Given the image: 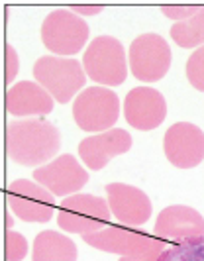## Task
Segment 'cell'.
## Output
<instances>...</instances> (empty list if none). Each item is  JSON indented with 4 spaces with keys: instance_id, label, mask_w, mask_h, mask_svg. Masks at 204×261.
<instances>
[{
    "instance_id": "cell-1",
    "label": "cell",
    "mask_w": 204,
    "mask_h": 261,
    "mask_svg": "<svg viewBox=\"0 0 204 261\" xmlns=\"http://www.w3.org/2000/svg\"><path fill=\"white\" fill-rule=\"evenodd\" d=\"M59 147L61 134L43 118L16 120L6 128V151L18 165L38 167L57 155Z\"/></svg>"
},
{
    "instance_id": "cell-2",
    "label": "cell",
    "mask_w": 204,
    "mask_h": 261,
    "mask_svg": "<svg viewBox=\"0 0 204 261\" xmlns=\"http://www.w3.org/2000/svg\"><path fill=\"white\" fill-rule=\"evenodd\" d=\"M83 69L87 77L104 87H118L126 81L128 63L124 45L112 36H98L89 43Z\"/></svg>"
},
{
    "instance_id": "cell-3",
    "label": "cell",
    "mask_w": 204,
    "mask_h": 261,
    "mask_svg": "<svg viewBox=\"0 0 204 261\" xmlns=\"http://www.w3.org/2000/svg\"><path fill=\"white\" fill-rule=\"evenodd\" d=\"M34 77L55 102L65 105L85 87L87 73L76 59L45 55L34 63Z\"/></svg>"
},
{
    "instance_id": "cell-4",
    "label": "cell",
    "mask_w": 204,
    "mask_h": 261,
    "mask_svg": "<svg viewBox=\"0 0 204 261\" xmlns=\"http://www.w3.org/2000/svg\"><path fill=\"white\" fill-rule=\"evenodd\" d=\"M110 214L112 212L108 200L87 193H79L63 198V202L59 204L57 224L65 232L87 236L106 228Z\"/></svg>"
},
{
    "instance_id": "cell-5",
    "label": "cell",
    "mask_w": 204,
    "mask_h": 261,
    "mask_svg": "<svg viewBox=\"0 0 204 261\" xmlns=\"http://www.w3.org/2000/svg\"><path fill=\"white\" fill-rule=\"evenodd\" d=\"M120 116V98L114 91L90 87L81 91V94L73 102V118L76 126L85 132H100L112 130Z\"/></svg>"
},
{
    "instance_id": "cell-6",
    "label": "cell",
    "mask_w": 204,
    "mask_h": 261,
    "mask_svg": "<svg viewBox=\"0 0 204 261\" xmlns=\"http://www.w3.org/2000/svg\"><path fill=\"white\" fill-rule=\"evenodd\" d=\"M89 39V24L71 10H53L41 24V41L57 55H75Z\"/></svg>"
},
{
    "instance_id": "cell-7",
    "label": "cell",
    "mask_w": 204,
    "mask_h": 261,
    "mask_svg": "<svg viewBox=\"0 0 204 261\" xmlns=\"http://www.w3.org/2000/svg\"><path fill=\"white\" fill-rule=\"evenodd\" d=\"M6 202L20 220L24 222H49L55 214L57 200L45 187L32 183L30 179H16L6 189Z\"/></svg>"
},
{
    "instance_id": "cell-8",
    "label": "cell",
    "mask_w": 204,
    "mask_h": 261,
    "mask_svg": "<svg viewBox=\"0 0 204 261\" xmlns=\"http://www.w3.org/2000/svg\"><path fill=\"white\" fill-rule=\"evenodd\" d=\"M171 67V47L159 34H141L130 45V69L143 83H155Z\"/></svg>"
},
{
    "instance_id": "cell-9",
    "label": "cell",
    "mask_w": 204,
    "mask_h": 261,
    "mask_svg": "<svg viewBox=\"0 0 204 261\" xmlns=\"http://www.w3.org/2000/svg\"><path fill=\"white\" fill-rule=\"evenodd\" d=\"M34 179L36 183L45 187L51 195L69 196L76 195V191L89 183V173L81 167L75 155L65 153L55 157L47 165L38 167L34 171Z\"/></svg>"
},
{
    "instance_id": "cell-10",
    "label": "cell",
    "mask_w": 204,
    "mask_h": 261,
    "mask_svg": "<svg viewBox=\"0 0 204 261\" xmlns=\"http://www.w3.org/2000/svg\"><path fill=\"white\" fill-rule=\"evenodd\" d=\"M167 159L178 169H192L204 159V132L191 122H177L165 132Z\"/></svg>"
},
{
    "instance_id": "cell-11",
    "label": "cell",
    "mask_w": 204,
    "mask_h": 261,
    "mask_svg": "<svg viewBox=\"0 0 204 261\" xmlns=\"http://www.w3.org/2000/svg\"><path fill=\"white\" fill-rule=\"evenodd\" d=\"M155 236L159 240H169L175 244H185V242L204 238L202 214L185 204L167 206L157 216Z\"/></svg>"
},
{
    "instance_id": "cell-12",
    "label": "cell",
    "mask_w": 204,
    "mask_h": 261,
    "mask_svg": "<svg viewBox=\"0 0 204 261\" xmlns=\"http://www.w3.org/2000/svg\"><path fill=\"white\" fill-rule=\"evenodd\" d=\"M124 116L136 130H155L167 116L165 96L149 87H136L126 94Z\"/></svg>"
},
{
    "instance_id": "cell-13",
    "label": "cell",
    "mask_w": 204,
    "mask_h": 261,
    "mask_svg": "<svg viewBox=\"0 0 204 261\" xmlns=\"http://www.w3.org/2000/svg\"><path fill=\"white\" fill-rule=\"evenodd\" d=\"M106 196H108L110 212L124 226H141L151 218V200L138 187L108 183Z\"/></svg>"
},
{
    "instance_id": "cell-14",
    "label": "cell",
    "mask_w": 204,
    "mask_h": 261,
    "mask_svg": "<svg viewBox=\"0 0 204 261\" xmlns=\"http://www.w3.org/2000/svg\"><path fill=\"white\" fill-rule=\"evenodd\" d=\"M83 240L90 248L128 257V255H136L143 249H147L151 244H155L157 236H149L141 230H128V228H120V226H106L94 234L83 236Z\"/></svg>"
},
{
    "instance_id": "cell-15",
    "label": "cell",
    "mask_w": 204,
    "mask_h": 261,
    "mask_svg": "<svg viewBox=\"0 0 204 261\" xmlns=\"http://www.w3.org/2000/svg\"><path fill=\"white\" fill-rule=\"evenodd\" d=\"M132 147V136L126 130L112 128L100 132L96 136H89L79 144V153L85 165L92 171H100L112 157L124 155Z\"/></svg>"
},
{
    "instance_id": "cell-16",
    "label": "cell",
    "mask_w": 204,
    "mask_h": 261,
    "mask_svg": "<svg viewBox=\"0 0 204 261\" xmlns=\"http://www.w3.org/2000/svg\"><path fill=\"white\" fill-rule=\"evenodd\" d=\"M53 96L39 83L20 81L6 91V112L16 118L47 116L53 110Z\"/></svg>"
},
{
    "instance_id": "cell-17",
    "label": "cell",
    "mask_w": 204,
    "mask_h": 261,
    "mask_svg": "<svg viewBox=\"0 0 204 261\" xmlns=\"http://www.w3.org/2000/svg\"><path fill=\"white\" fill-rule=\"evenodd\" d=\"M34 261H76V246L65 234L39 232L34 240Z\"/></svg>"
},
{
    "instance_id": "cell-18",
    "label": "cell",
    "mask_w": 204,
    "mask_h": 261,
    "mask_svg": "<svg viewBox=\"0 0 204 261\" xmlns=\"http://www.w3.org/2000/svg\"><path fill=\"white\" fill-rule=\"evenodd\" d=\"M171 38L175 39L178 47H202L204 45V6L185 22H177L171 26Z\"/></svg>"
},
{
    "instance_id": "cell-19",
    "label": "cell",
    "mask_w": 204,
    "mask_h": 261,
    "mask_svg": "<svg viewBox=\"0 0 204 261\" xmlns=\"http://www.w3.org/2000/svg\"><path fill=\"white\" fill-rule=\"evenodd\" d=\"M159 261H204V238L167 248Z\"/></svg>"
},
{
    "instance_id": "cell-20",
    "label": "cell",
    "mask_w": 204,
    "mask_h": 261,
    "mask_svg": "<svg viewBox=\"0 0 204 261\" xmlns=\"http://www.w3.org/2000/svg\"><path fill=\"white\" fill-rule=\"evenodd\" d=\"M187 79L196 91L204 92V45L187 59Z\"/></svg>"
},
{
    "instance_id": "cell-21",
    "label": "cell",
    "mask_w": 204,
    "mask_h": 261,
    "mask_svg": "<svg viewBox=\"0 0 204 261\" xmlns=\"http://www.w3.org/2000/svg\"><path fill=\"white\" fill-rule=\"evenodd\" d=\"M28 253V240L18 232L8 230L4 236V257L6 261H22Z\"/></svg>"
},
{
    "instance_id": "cell-22",
    "label": "cell",
    "mask_w": 204,
    "mask_h": 261,
    "mask_svg": "<svg viewBox=\"0 0 204 261\" xmlns=\"http://www.w3.org/2000/svg\"><path fill=\"white\" fill-rule=\"evenodd\" d=\"M159 8L167 18H173L177 22H185V20L192 18L194 14H198V10L202 6H198V4H161Z\"/></svg>"
},
{
    "instance_id": "cell-23",
    "label": "cell",
    "mask_w": 204,
    "mask_h": 261,
    "mask_svg": "<svg viewBox=\"0 0 204 261\" xmlns=\"http://www.w3.org/2000/svg\"><path fill=\"white\" fill-rule=\"evenodd\" d=\"M165 244H163V240H155V244H151L147 249H143L140 253H136V255H128V257H122L120 261H159L161 257V253L165 251Z\"/></svg>"
},
{
    "instance_id": "cell-24",
    "label": "cell",
    "mask_w": 204,
    "mask_h": 261,
    "mask_svg": "<svg viewBox=\"0 0 204 261\" xmlns=\"http://www.w3.org/2000/svg\"><path fill=\"white\" fill-rule=\"evenodd\" d=\"M4 51H6V61H4V67H6V83H12L14 77L18 75V69H20L18 53H16V49H14L10 43L4 45Z\"/></svg>"
},
{
    "instance_id": "cell-25",
    "label": "cell",
    "mask_w": 204,
    "mask_h": 261,
    "mask_svg": "<svg viewBox=\"0 0 204 261\" xmlns=\"http://www.w3.org/2000/svg\"><path fill=\"white\" fill-rule=\"evenodd\" d=\"M102 8H104L102 4H71V6H69V10L79 14V16H92V14H100Z\"/></svg>"
},
{
    "instance_id": "cell-26",
    "label": "cell",
    "mask_w": 204,
    "mask_h": 261,
    "mask_svg": "<svg viewBox=\"0 0 204 261\" xmlns=\"http://www.w3.org/2000/svg\"><path fill=\"white\" fill-rule=\"evenodd\" d=\"M4 218H6V232H8V230H12V214H10V212H6V216H4Z\"/></svg>"
}]
</instances>
